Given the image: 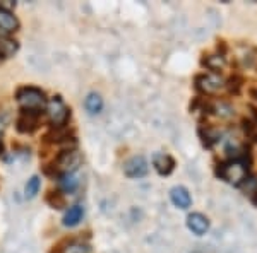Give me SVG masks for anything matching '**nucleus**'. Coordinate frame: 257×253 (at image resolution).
I'll return each mask as SVG.
<instances>
[{
    "label": "nucleus",
    "mask_w": 257,
    "mask_h": 253,
    "mask_svg": "<svg viewBox=\"0 0 257 253\" xmlns=\"http://www.w3.org/2000/svg\"><path fill=\"white\" fill-rule=\"evenodd\" d=\"M216 175L228 183L238 186L247 180L248 176V163L240 159H228L226 163L218 164Z\"/></svg>",
    "instance_id": "1"
},
{
    "label": "nucleus",
    "mask_w": 257,
    "mask_h": 253,
    "mask_svg": "<svg viewBox=\"0 0 257 253\" xmlns=\"http://www.w3.org/2000/svg\"><path fill=\"white\" fill-rule=\"evenodd\" d=\"M18 103L23 111H30V113H40V110L47 106L43 91L38 88H21L18 91Z\"/></svg>",
    "instance_id": "2"
},
{
    "label": "nucleus",
    "mask_w": 257,
    "mask_h": 253,
    "mask_svg": "<svg viewBox=\"0 0 257 253\" xmlns=\"http://www.w3.org/2000/svg\"><path fill=\"white\" fill-rule=\"evenodd\" d=\"M82 163V157L76 149H67V151L60 152L59 157L53 163V169L62 176V175H70L74 173Z\"/></svg>",
    "instance_id": "3"
},
{
    "label": "nucleus",
    "mask_w": 257,
    "mask_h": 253,
    "mask_svg": "<svg viewBox=\"0 0 257 253\" xmlns=\"http://www.w3.org/2000/svg\"><path fill=\"white\" fill-rule=\"evenodd\" d=\"M47 113L53 127H64L70 117V110L65 106L62 98L55 96L47 103Z\"/></svg>",
    "instance_id": "4"
},
{
    "label": "nucleus",
    "mask_w": 257,
    "mask_h": 253,
    "mask_svg": "<svg viewBox=\"0 0 257 253\" xmlns=\"http://www.w3.org/2000/svg\"><path fill=\"white\" fill-rule=\"evenodd\" d=\"M197 89L206 94H216L226 86L225 79L216 72H208L197 77Z\"/></svg>",
    "instance_id": "5"
},
{
    "label": "nucleus",
    "mask_w": 257,
    "mask_h": 253,
    "mask_svg": "<svg viewBox=\"0 0 257 253\" xmlns=\"http://www.w3.org/2000/svg\"><path fill=\"white\" fill-rule=\"evenodd\" d=\"M149 166H148V161L144 159L143 156H134L131 157L128 161H125L123 164V173L128 176V178H141L148 173Z\"/></svg>",
    "instance_id": "6"
},
{
    "label": "nucleus",
    "mask_w": 257,
    "mask_h": 253,
    "mask_svg": "<svg viewBox=\"0 0 257 253\" xmlns=\"http://www.w3.org/2000/svg\"><path fill=\"white\" fill-rule=\"evenodd\" d=\"M187 226L194 234L202 236L208 233L209 229V219L201 212H194L187 217Z\"/></svg>",
    "instance_id": "7"
},
{
    "label": "nucleus",
    "mask_w": 257,
    "mask_h": 253,
    "mask_svg": "<svg viewBox=\"0 0 257 253\" xmlns=\"http://www.w3.org/2000/svg\"><path fill=\"white\" fill-rule=\"evenodd\" d=\"M153 166H155V169L160 173V175L167 176L173 171V168H175V159H173L170 154L158 152V154L153 156Z\"/></svg>",
    "instance_id": "8"
},
{
    "label": "nucleus",
    "mask_w": 257,
    "mask_h": 253,
    "mask_svg": "<svg viewBox=\"0 0 257 253\" xmlns=\"http://www.w3.org/2000/svg\"><path fill=\"white\" fill-rule=\"evenodd\" d=\"M170 198L178 209H189L192 204V197H190L189 190L185 186H173L170 192Z\"/></svg>",
    "instance_id": "9"
},
{
    "label": "nucleus",
    "mask_w": 257,
    "mask_h": 253,
    "mask_svg": "<svg viewBox=\"0 0 257 253\" xmlns=\"http://www.w3.org/2000/svg\"><path fill=\"white\" fill-rule=\"evenodd\" d=\"M38 127V113H30V111H23L21 117L18 118V130L23 134H30Z\"/></svg>",
    "instance_id": "10"
},
{
    "label": "nucleus",
    "mask_w": 257,
    "mask_h": 253,
    "mask_svg": "<svg viewBox=\"0 0 257 253\" xmlns=\"http://www.w3.org/2000/svg\"><path fill=\"white\" fill-rule=\"evenodd\" d=\"M19 28V21L11 11L0 7V31L4 33H14Z\"/></svg>",
    "instance_id": "11"
},
{
    "label": "nucleus",
    "mask_w": 257,
    "mask_h": 253,
    "mask_svg": "<svg viewBox=\"0 0 257 253\" xmlns=\"http://www.w3.org/2000/svg\"><path fill=\"white\" fill-rule=\"evenodd\" d=\"M82 217H84V207L72 205L64 215V226H67V227L77 226V224L82 221Z\"/></svg>",
    "instance_id": "12"
},
{
    "label": "nucleus",
    "mask_w": 257,
    "mask_h": 253,
    "mask_svg": "<svg viewBox=\"0 0 257 253\" xmlns=\"http://www.w3.org/2000/svg\"><path fill=\"white\" fill-rule=\"evenodd\" d=\"M18 41L9 38L7 35H0V59H9L18 52Z\"/></svg>",
    "instance_id": "13"
},
{
    "label": "nucleus",
    "mask_w": 257,
    "mask_h": 253,
    "mask_svg": "<svg viewBox=\"0 0 257 253\" xmlns=\"http://www.w3.org/2000/svg\"><path fill=\"white\" fill-rule=\"evenodd\" d=\"M84 106L89 115H98L103 110V99L96 93H89L84 99Z\"/></svg>",
    "instance_id": "14"
},
{
    "label": "nucleus",
    "mask_w": 257,
    "mask_h": 253,
    "mask_svg": "<svg viewBox=\"0 0 257 253\" xmlns=\"http://www.w3.org/2000/svg\"><path fill=\"white\" fill-rule=\"evenodd\" d=\"M59 183H60V188L64 190L65 193H72L74 190L79 186V180H77V176L74 175V173H70V175H62Z\"/></svg>",
    "instance_id": "15"
},
{
    "label": "nucleus",
    "mask_w": 257,
    "mask_h": 253,
    "mask_svg": "<svg viewBox=\"0 0 257 253\" xmlns=\"http://www.w3.org/2000/svg\"><path fill=\"white\" fill-rule=\"evenodd\" d=\"M201 137H202V142H204V146H208V147H211L213 144H216L219 140V134L211 127H206V130H204V128H201Z\"/></svg>",
    "instance_id": "16"
},
{
    "label": "nucleus",
    "mask_w": 257,
    "mask_h": 253,
    "mask_svg": "<svg viewBox=\"0 0 257 253\" xmlns=\"http://www.w3.org/2000/svg\"><path fill=\"white\" fill-rule=\"evenodd\" d=\"M40 186H41V181H40V176H31L26 183V197L28 198H35L36 193L40 192Z\"/></svg>",
    "instance_id": "17"
},
{
    "label": "nucleus",
    "mask_w": 257,
    "mask_h": 253,
    "mask_svg": "<svg viewBox=\"0 0 257 253\" xmlns=\"http://www.w3.org/2000/svg\"><path fill=\"white\" fill-rule=\"evenodd\" d=\"M204 65L208 67L211 72H216L225 65V60H223L221 55H209L208 59H204Z\"/></svg>",
    "instance_id": "18"
},
{
    "label": "nucleus",
    "mask_w": 257,
    "mask_h": 253,
    "mask_svg": "<svg viewBox=\"0 0 257 253\" xmlns=\"http://www.w3.org/2000/svg\"><path fill=\"white\" fill-rule=\"evenodd\" d=\"M60 253H89V246L84 243L74 241V243H69L65 248H62Z\"/></svg>",
    "instance_id": "19"
},
{
    "label": "nucleus",
    "mask_w": 257,
    "mask_h": 253,
    "mask_svg": "<svg viewBox=\"0 0 257 253\" xmlns=\"http://www.w3.org/2000/svg\"><path fill=\"white\" fill-rule=\"evenodd\" d=\"M48 202L52 204L53 207H57V209H60L62 205H64V198L60 197V193H52L48 197Z\"/></svg>",
    "instance_id": "20"
},
{
    "label": "nucleus",
    "mask_w": 257,
    "mask_h": 253,
    "mask_svg": "<svg viewBox=\"0 0 257 253\" xmlns=\"http://www.w3.org/2000/svg\"><path fill=\"white\" fill-rule=\"evenodd\" d=\"M252 96H254V98L257 99V89H254V91H252Z\"/></svg>",
    "instance_id": "21"
},
{
    "label": "nucleus",
    "mask_w": 257,
    "mask_h": 253,
    "mask_svg": "<svg viewBox=\"0 0 257 253\" xmlns=\"http://www.w3.org/2000/svg\"><path fill=\"white\" fill-rule=\"evenodd\" d=\"M255 204H257V197H255Z\"/></svg>",
    "instance_id": "22"
}]
</instances>
